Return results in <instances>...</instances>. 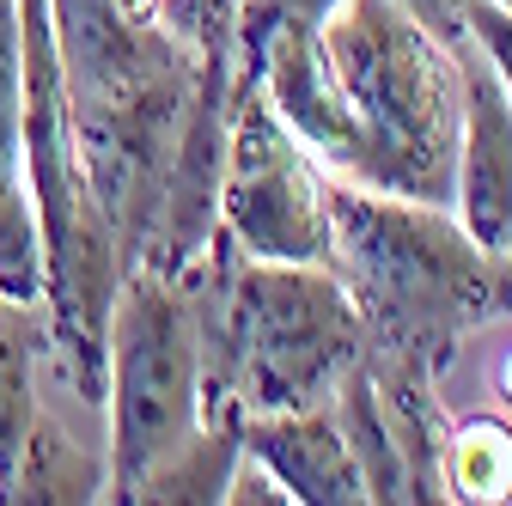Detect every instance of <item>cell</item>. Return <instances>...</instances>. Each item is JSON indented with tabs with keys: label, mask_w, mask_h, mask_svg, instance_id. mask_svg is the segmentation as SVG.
<instances>
[{
	"label": "cell",
	"mask_w": 512,
	"mask_h": 506,
	"mask_svg": "<svg viewBox=\"0 0 512 506\" xmlns=\"http://www.w3.org/2000/svg\"><path fill=\"white\" fill-rule=\"evenodd\" d=\"M330 269L342 275L366 348L391 354L427 378H445L458 348L500 318L494 257L464 232L452 208L384 196L324 171Z\"/></svg>",
	"instance_id": "cell-1"
},
{
	"label": "cell",
	"mask_w": 512,
	"mask_h": 506,
	"mask_svg": "<svg viewBox=\"0 0 512 506\" xmlns=\"http://www.w3.org/2000/svg\"><path fill=\"white\" fill-rule=\"evenodd\" d=\"M317 43L360 129V183L452 208L464 129L458 49H445L403 0H336Z\"/></svg>",
	"instance_id": "cell-2"
},
{
	"label": "cell",
	"mask_w": 512,
	"mask_h": 506,
	"mask_svg": "<svg viewBox=\"0 0 512 506\" xmlns=\"http://www.w3.org/2000/svg\"><path fill=\"white\" fill-rule=\"evenodd\" d=\"M104 500H135V482L202 421V354L177 281L135 269L116 287L104 366Z\"/></svg>",
	"instance_id": "cell-3"
},
{
	"label": "cell",
	"mask_w": 512,
	"mask_h": 506,
	"mask_svg": "<svg viewBox=\"0 0 512 506\" xmlns=\"http://www.w3.org/2000/svg\"><path fill=\"white\" fill-rule=\"evenodd\" d=\"M220 226L256 263H324L330 269L324 165L293 141V129L269 110L256 80H232Z\"/></svg>",
	"instance_id": "cell-4"
},
{
	"label": "cell",
	"mask_w": 512,
	"mask_h": 506,
	"mask_svg": "<svg viewBox=\"0 0 512 506\" xmlns=\"http://www.w3.org/2000/svg\"><path fill=\"white\" fill-rule=\"evenodd\" d=\"M232 61L238 49H208L196 55V86H189L177 147L165 171V208L159 232L147 244L141 269L177 281L189 263L202 257V244L220 226V177H226V122H232Z\"/></svg>",
	"instance_id": "cell-5"
},
{
	"label": "cell",
	"mask_w": 512,
	"mask_h": 506,
	"mask_svg": "<svg viewBox=\"0 0 512 506\" xmlns=\"http://www.w3.org/2000/svg\"><path fill=\"white\" fill-rule=\"evenodd\" d=\"M458 86H464V129L452 171V214L488 257H500L512 238V98L476 43L458 49Z\"/></svg>",
	"instance_id": "cell-6"
},
{
	"label": "cell",
	"mask_w": 512,
	"mask_h": 506,
	"mask_svg": "<svg viewBox=\"0 0 512 506\" xmlns=\"http://www.w3.org/2000/svg\"><path fill=\"white\" fill-rule=\"evenodd\" d=\"M244 452L287 488V500H305V506H366L360 464L348 452L336 415H324V409L244 415Z\"/></svg>",
	"instance_id": "cell-7"
},
{
	"label": "cell",
	"mask_w": 512,
	"mask_h": 506,
	"mask_svg": "<svg viewBox=\"0 0 512 506\" xmlns=\"http://www.w3.org/2000/svg\"><path fill=\"white\" fill-rule=\"evenodd\" d=\"M0 293L43 299V238L25 177V74H19V0H0Z\"/></svg>",
	"instance_id": "cell-8"
},
{
	"label": "cell",
	"mask_w": 512,
	"mask_h": 506,
	"mask_svg": "<svg viewBox=\"0 0 512 506\" xmlns=\"http://www.w3.org/2000/svg\"><path fill=\"white\" fill-rule=\"evenodd\" d=\"M0 500H37V506H68V500H104V452H86L55 415H31V433L7 470Z\"/></svg>",
	"instance_id": "cell-9"
},
{
	"label": "cell",
	"mask_w": 512,
	"mask_h": 506,
	"mask_svg": "<svg viewBox=\"0 0 512 506\" xmlns=\"http://www.w3.org/2000/svg\"><path fill=\"white\" fill-rule=\"evenodd\" d=\"M49 360V311L43 299L0 293V488L37 415V366Z\"/></svg>",
	"instance_id": "cell-10"
},
{
	"label": "cell",
	"mask_w": 512,
	"mask_h": 506,
	"mask_svg": "<svg viewBox=\"0 0 512 506\" xmlns=\"http://www.w3.org/2000/svg\"><path fill=\"white\" fill-rule=\"evenodd\" d=\"M244 458V415L226 421H196L177 446L135 482V500H183V506H208L226 500V482Z\"/></svg>",
	"instance_id": "cell-11"
},
{
	"label": "cell",
	"mask_w": 512,
	"mask_h": 506,
	"mask_svg": "<svg viewBox=\"0 0 512 506\" xmlns=\"http://www.w3.org/2000/svg\"><path fill=\"white\" fill-rule=\"evenodd\" d=\"M336 427L348 439V452L360 464V482H366V500H409V476H403V458L391 446V427H384V409H378V391H372V372L366 360L354 354L348 372L336 378Z\"/></svg>",
	"instance_id": "cell-12"
},
{
	"label": "cell",
	"mask_w": 512,
	"mask_h": 506,
	"mask_svg": "<svg viewBox=\"0 0 512 506\" xmlns=\"http://www.w3.org/2000/svg\"><path fill=\"white\" fill-rule=\"evenodd\" d=\"M439 488L445 500H476V506L512 500V427L500 415L452 421L439 439Z\"/></svg>",
	"instance_id": "cell-13"
},
{
	"label": "cell",
	"mask_w": 512,
	"mask_h": 506,
	"mask_svg": "<svg viewBox=\"0 0 512 506\" xmlns=\"http://www.w3.org/2000/svg\"><path fill=\"white\" fill-rule=\"evenodd\" d=\"M238 7H244V0H159V25L189 55H208V49H232Z\"/></svg>",
	"instance_id": "cell-14"
},
{
	"label": "cell",
	"mask_w": 512,
	"mask_h": 506,
	"mask_svg": "<svg viewBox=\"0 0 512 506\" xmlns=\"http://www.w3.org/2000/svg\"><path fill=\"white\" fill-rule=\"evenodd\" d=\"M464 25H470V43L488 55V68L500 74V86L512 98V7H494V0H464Z\"/></svg>",
	"instance_id": "cell-15"
},
{
	"label": "cell",
	"mask_w": 512,
	"mask_h": 506,
	"mask_svg": "<svg viewBox=\"0 0 512 506\" xmlns=\"http://www.w3.org/2000/svg\"><path fill=\"white\" fill-rule=\"evenodd\" d=\"M226 500L232 506H263V500H287V488L263 470V464H256L250 452L238 458V470H232V482H226Z\"/></svg>",
	"instance_id": "cell-16"
},
{
	"label": "cell",
	"mask_w": 512,
	"mask_h": 506,
	"mask_svg": "<svg viewBox=\"0 0 512 506\" xmlns=\"http://www.w3.org/2000/svg\"><path fill=\"white\" fill-rule=\"evenodd\" d=\"M494 287H500V311H512V238H506V250L494 257Z\"/></svg>",
	"instance_id": "cell-17"
},
{
	"label": "cell",
	"mask_w": 512,
	"mask_h": 506,
	"mask_svg": "<svg viewBox=\"0 0 512 506\" xmlns=\"http://www.w3.org/2000/svg\"><path fill=\"white\" fill-rule=\"evenodd\" d=\"M494 391H500V403L512 409V348H506V354L494 360Z\"/></svg>",
	"instance_id": "cell-18"
},
{
	"label": "cell",
	"mask_w": 512,
	"mask_h": 506,
	"mask_svg": "<svg viewBox=\"0 0 512 506\" xmlns=\"http://www.w3.org/2000/svg\"><path fill=\"white\" fill-rule=\"evenodd\" d=\"M494 7H512V0H494Z\"/></svg>",
	"instance_id": "cell-19"
}]
</instances>
